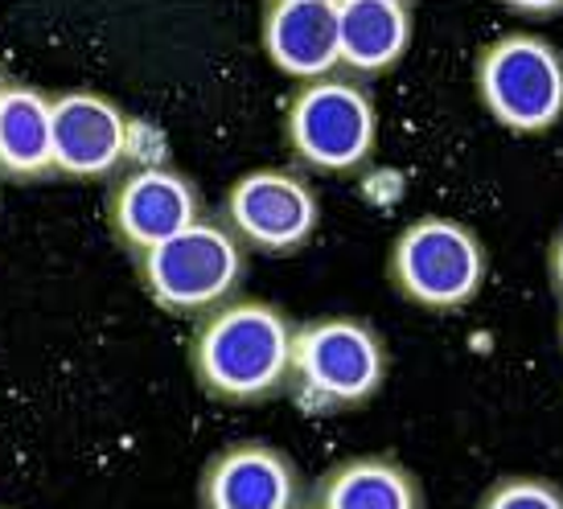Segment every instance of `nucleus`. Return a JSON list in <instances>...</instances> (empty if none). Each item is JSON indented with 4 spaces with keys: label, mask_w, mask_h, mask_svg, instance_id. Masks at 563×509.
<instances>
[{
    "label": "nucleus",
    "mask_w": 563,
    "mask_h": 509,
    "mask_svg": "<svg viewBox=\"0 0 563 509\" xmlns=\"http://www.w3.org/2000/svg\"><path fill=\"white\" fill-rule=\"evenodd\" d=\"M473 509H563V485L534 473H506L477 497Z\"/></svg>",
    "instance_id": "obj_15"
},
{
    "label": "nucleus",
    "mask_w": 563,
    "mask_h": 509,
    "mask_svg": "<svg viewBox=\"0 0 563 509\" xmlns=\"http://www.w3.org/2000/svg\"><path fill=\"white\" fill-rule=\"evenodd\" d=\"M198 218H206L202 193L186 173L169 165H141L115 177L108 193V226L128 255L157 247Z\"/></svg>",
    "instance_id": "obj_8"
},
{
    "label": "nucleus",
    "mask_w": 563,
    "mask_h": 509,
    "mask_svg": "<svg viewBox=\"0 0 563 509\" xmlns=\"http://www.w3.org/2000/svg\"><path fill=\"white\" fill-rule=\"evenodd\" d=\"M54 173L70 181H108L132 153L124 108L99 91H66L49 99Z\"/></svg>",
    "instance_id": "obj_9"
},
{
    "label": "nucleus",
    "mask_w": 563,
    "mask_h": 509,
    "mask_svg": "<svg viewBox=\"0 0 563 509\" xmlns=\"http://www.w3.org/2000/svg\"><path fill=\"white\" fill-rule=\"evenodd\" d=\"M300 509H317V506H313V501H300Z\"/></svg>",
    "instance_id": "obj_19"
},
{
    "label": "nucleus",
    "mask_w": 563,
    "mask_h": 509,
    "mask_svg": "<svg viewBox=\"0 0 563 509\" xmlns=\"http://www.w3.org/2000/svg\"><path fill=\"white\" fill-rule=\"evenodd\" d=\"M0 177L4 181L54 177L49 95L25 82H9L0 91Z\"/></svg>",
    "instance_id": "obj_14"
},
{
    "label": "nucleus",
    "mask_w": 563,
    "mask_h": 509,
    "mask_svg": "<svg viewBox=\"0 0 563 509\" xmlns=\"http://www.w3.org/2000/svg\"><path fill=\"white\" fill-rule=\"evenodd\" d=\"M260 42L267 63L297 82L338 70V13L333 0H264Z\"/></svg>",
    "instance_id": "obj_11"
},
{
    "label": "nucleus",
    "mask_w": 563,
    "mask_h": 509,
    "mask_svg": "<svg viewBox=\"0 0 563 509\" xmlns=\"http://www.w3.org/2000/svg\"><path fill=\"white\" fill-rule=\"evenodd\" d=\"M391 354L358 317H321L292 329L288 390L309 416H345L358 411L387 386Z\"/></svg>",
    "instance_id": "obj_2"
},
{
    "label": "nucleus",
    "mask_w": 563,
    "mask_h": 509,
    "mask_svg": "<svg viewBox=\"0 0 563 509\" xmlns=\"http://www.w3.org/2000/svg\"><path fill=\"white\" fill-rule=\"evenodd\" d=\"M317 509H428L420 477L395 456H350L317 477Z\"/></svg>",
    "instance_id": "obj_13"
},
{
    "label": "nucleus",
    "mask_w": 563,
    "mask_h": 509,
    "mask_svg": "<svg viewBox=\"0 0 563 509\" xmlns=\"http://www.w3.org/2000/svg\"><path fill=\"white\" fill-rule=\"evenodd\" d=\"M4 87H9V75H4V66H0V91H4Z\"/></svg>",
    "instance_id": "obj_18"
},
{
    "label": "nucleus",
    "mask_w": 563,
    "mask_h": 509,
    "mask_svg": "<svg viewBox=\"0 0 563 509\" xmlns=\"http://www.w3.org/2000/svg\"><path fill=\"white\" fill-rule=\"evenodd\" d=\"M489 276L477 231L449 214H423L407 222L387 251V284L391 292L423 312L470 309Z\"/></svg>",
    "instance_id": "obj_4"
},
{
    "label": "nucleus",
    "mask_w": 563,
    "mask_h": 509,
    "mask_svg": "<svg viewBox=\"0 0 563 509\" xmlns=\"http://www.w3.org/2000/svg\"><path fill=\"white\" fill-rule=\"evenodd\" d=\"M338 66L354 78H378L404 63L411 46V0H333Z\"/></svg>",
    "instance_id": "obj_12"
},
{
    "label": "nucleus",
    "mask_w": 563,
    "mask_h": 509,
    "mask_svg": "<svg viewBox=\"0 0 563 509\" xmlns=\"http://www.w3.org/2000/svg\"><path fill=\"white\" fill-rule=\"evenodd\" d=\"M305 480L297 461L267 440H235L206 461L198 509H300Z\"/></svg>",
    "instance_id": "obj_10"
},
{
    "label": "nucleus",
    "mask_w": 563,
    "mask_h": 509,
    "mask_svg": "<svg viewBox=\"0 0 563 509\" xmlns=\"http://www.w3.org/2000/svg\"><path fill=\"white\" fill-rule=\"evenodd\" d=\"M288 312L267 300H227L189 333V370L210 399L255 407L288 390L292 357Z\"/></svg>",
    "instance_id": "obj_1"
},
{
    "label": "nucleus",
    "mask_w": 563,
    "mask_h": 509,
    "mask_svg": "<svg viewBox=\"0 0 563 509\" xmlns=\"http://www.w3.org/2000/svg\"><path fill=\"white\" fill-rule=\"evenodd\" d=\"M560 345H563V312H560Z\"/></svg>",
    "instance_id": "obj_20"
},
{
    "label": "nucleus",
    "mask_w": 563,
    "mask_h": 509,
    "mask_svg": "<svg viewBox=\"0 0 563 509\" xmlns=\"http://www.w3.org/2000/svg\"><path fill=\"white\" fill-rule=\"evenodd\" d=\"M144 296L169 317H206L235 300L247 279V251L222 218H198L157 247L132 255Z\"/></svg>",
    "instance_id": "obj_3"
},
{
    "label": "nucleus",
    "mask_w": 563,
    "mask_h": 509,
    "mask_svg": "<svg viewBox=\"0 0 563 509\" xmlns=\"http://www.w3.org/2000/svg\"><path fill=\"white\" fill-rule=\"evenodd\" d=\"M222 226L243 243V251L288 259L321 231V198L313 181L292 169H251L227 189Z\"/></svg>",
    "instance_id": "obj_7"
},
{
    "label": "nucleus",
    "mask_w": 563,
    "mask_h": 509,
    "mask_svg": "<svg viewBox=\"0 0 563 509\" xmlns=\"http://www.w3.org/2000/svg\"><path fill=\"white\" fill-rule=\"evenodd\" d=\"M548 279H551V292L560 296V305H563V231L551 239V247H548Z\"/></svg>",
    "instance_id": "obj_16"
},
{
    "label": "nucleus",
    "mask_w": 563,
    "mask_h": 509,
    "mask_svg": "<svg viewBox=\"0 0 563 509\" xmlns=\"http://www.w3.org/2000/svg\"><path fill=\"white\" fill-rule=\"evenodd\" d=\"M284 140L297 165L321 177H350L366 169L378 148L375 95L345 75L300 82L284 108Z\"/></svg>",
    "instance_id": "obj_5"
},
{
    "label": "nucleus",
    "mask_w": 563,
    "mask_h": 509,
    "mask_svg": "<svg viewBox=\"0 0 563 509\" xmlns=\"http://www.w3.org/2000/svg\"><path fill=\"white\" fill-rule=\"evenodd\" d=\"M0 509H9V506H0Z\"/></svg>",
    "instance_id": "obj_21"
},
{
    "label": "nucleus",
    "mask_w": 563,
    "mask_h": 509,
    "mask_svg": "<svg viewBox=\"0 0 563 509\" xmlns=\"http://www.w3.org/2000/svg\"><path fill=\"white\" fill-rule=\"evenodd\" d=\"M506 4H518V9H531V13H551V9H560L563 0H506Z\"/></svg>",
    "instance_id": "obj_17"
},
{
    "label": "nucleus",
    "mask_w": 563,
    "mask_h": 509,
    "mask_svg": "<svg viewBox=\"0 0 563 509\" xmlns=\"http://www.w3.org/2000/svg\"><path fill=\"white\" fill-rule=\"evenodd\" d=\"M473 87L482 108L518 136H539L563 120V58L539 33H506L477 49Z\"/></svg>",
    "instance_id": "obj_6"
}]
</instances>
